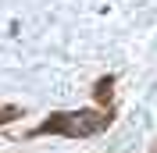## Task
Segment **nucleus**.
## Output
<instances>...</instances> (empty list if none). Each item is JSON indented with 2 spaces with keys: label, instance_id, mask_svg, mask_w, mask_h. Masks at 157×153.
<instances>
[{
  "label": "nucleus",
  "instance_id": "obj_3",
  "mask_svg": "<svg viewBox=\"0 0 157 153\" xmlns=\"http://www.w3.org/2000/svg\"><path fill=\"white\" fill-rule=\"evenodd\" d=\"M14 118H21L18 107H0V128H4V125H11Z\"/></svg>",
  "mask_w": 157,
  "mask_h": 153
},
{
  "label": "nucleus",
  "instance_id": "obj_1",
  "mask_svg": "<svg viewBox=\"0 0 157 153\" xmlns=\"http://www.w3.org/2000/svg\"><path fill=\"white\" fill-rule=\"evenodd\" d=\"M111 128V110H57L47 121H39L32 135H68V139H89Z\"/></svg>",
  "mask_w": 157,
  "mask_h": 153
},
{
  "label": "nucleus",
  "instance_id": "obj_2",
  "mask_svg": "<svg viewBox=\"0 0 157 153\" xmlns=\"http://www.w3.org/2000/svg\"><path fill=\"white\" fill-rule=\"evenodd\" d=\"M111 86H114V78H100L97 82V89H93V93H97V103H111Z\"/></svg>",
  "mask_w": 157,
  "mask_h": 153
}]
</instances>
